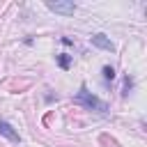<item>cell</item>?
<instances>
[{
    "label": "cell",
    "mask_w": 147,
    "mask_h": 147,
    "mask_svg": "<svg viewBox=\"0 0 147 147\" xmlns=\"http://www.w3.org/2000/svg\"><path fill=\"white\" fill-rule=\"evenodd\" d=\"M57 64H60L62 69H69V64H71V55H67V53L57 55Z\"/></svg>",
    "instance_id": "obj_5"
},
{
    "label": "cell",
    "mask_w": 147,
    "mask_h": 147,
    "mask_svg": "<svg viewBox=\"0 0 147 147\" xmlns=\"http://www.w3.org/2000/svg\"><path fill=\"white\" fill-rule=\"evenodd\" d=\"M0 136H2V138H7L9 142H21L18 131H14V126H11V124H7L5 119H0Z\"/></svg>",
    "instance_id": "obj_3"
},
{
    "label": "cell",
    "mask_w": 147,
    "mask_h": 147,
    "mask_svg": "<svg viewBox=\"0 0 147 147\" xmlns=\"http://www.w3.org/2000/svg\"><path fill=\"white\" fill-rule=\"evenodd\" d=\"M76 103H80V106H85L87 110H96V113H106L108 110V106L101 101V99H96L92 92H87L85 87H80L78 90V94H76V99H74Z\"/></svg>",
    "instance_id": "obj_1"
},
{
    "label": "cell",
    "mask_w": 147,
    "mask_h": 147,
    "mask_svg": "<svg viewBox=\"0 0 147 147\" xmlns=\"http://www.w3.org/2000/svg\"><path fill=\"white\" fill-rule=\"evenodd\" d=\"M92 46L103 48V51H115V44H113L106 34H94V37H92Z\"/></svg>",
    "instance_id": "obj_4"
},
{
    "label": "cell",
    "mask_w": 147,
    "mask_h": 147,
    "mask_svg": "<svg viewBox=\"0 0 147 147\" xmlns=\"http://www.w3.org/2000/svg\"><path fill=\"white\" fill-rule=\"evenodd\" d=\"M131 85H133V80H131V78L126 76V80H124V96L129 94V90H131Z\"/></svg>",
    "instance_id": "obj_7"
},
{
    "label": "cell",
    "mask_w": 147,
    "mask_h": 147,
    "mask_svg": "<svg viewBox=\"0 0 147 147\" xmlns=\"http://www.w3.org/2000/svg\"><path fill=\"white\" fill-rule=\"evenodd\" d=\"M46 7L55 14H62V16H71L76 11V5L71 0H55V2H46Z\"/></svg>",
    "instance_id": "obj_2"
},
{
    "label": "cell",
    "mask_w": 147,
    "mask_h": 147,
    "mask_svg": "<svg viewBox=\"0 0 147 147\" xmlns=\"http://www.w3.org/2000/svg\"><path fill=\"white\" fill-rule=\"evenodd\" d=\"M113 78H115V69H113V67H103V80L110 83Z\"/></svg>",
    "instance_id": "obj_6"
}]
</instances>
